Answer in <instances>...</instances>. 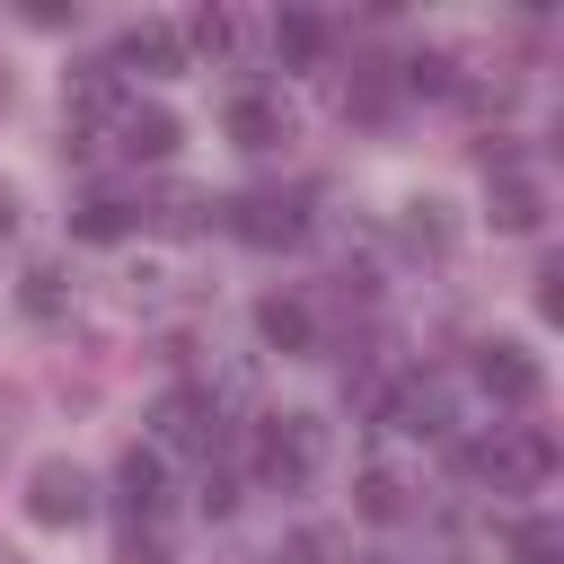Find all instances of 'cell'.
<instances>
[{
  "mask_svg": "<svg viewBox=\"0 0 564 564\" xmlns=\"http://www.w3.org/2000/svg\"><path fill=\"white\" fill-rule=\"evenodd\" d=\"M326 458V423L317 414H264L256 423V485L264 494H300Z\"/></svg>",
  "mask_w": 564,
  "mask_h": 564,
  "instance_id": "obj_1",
  "label": "cell"
},
{
  "mask_svg": "<svg viewBox=\"0 0 564 564\" xmlns=\"http://www.w3.org/2000/svg\"><path fill=\"white\" fill-rule=\"evenodd\" d=\"M458 467H476L494 494H529V485H546V467H555V441H546L538 423H502L494 441L458 449Z\"/></svg>",
  "mask_w": 564,
  "mask_h": 564,
  "instance_id": "obj_2",
  "label": "cell"
},
{
  "mask_svg": "<svg viewBox=\"0 0 564 564\" xmlns=\"http://www.w3.org/2000/svg\"><path fill=\"white\" fill-rule=\"evenodd\" d=\"M229 229L247 247H300L308 238V194H282V185H256L229 203Z\"/></svg>",
  "mask_w": 564,
  "mask_h": 564,
  "instance_id": "obj_3",
  "label": "cell"
},
{
  "mask_svg": "<svg viewBox=\"0 0 564 564\" xmlns=\"http://www.w3.org/2000/svg\"><path fill=\"white\" fill-rule=\"evenodd\" d=\"M26 511H35L44 529H79V520L97 511V485H88V467H79V458H44V467L26 476Z\"/></svg>",
  "mask_w": 564,
  "mask_h": 564,
  "instance_id": "obj_4",
  "label": "cell"
},
{
  "mask_svg": "<svg viewBox=\"0 0 564 564\" xmlns=\"http://www.w3.org/2000/svg\"><path fill=\"white\" fill-rule=\"evenodd\" d=\"M476 388L494 397V405H538L546 397V370H538V352L529 344H476Z\"/></svg>",
  "mask_w": 564,
  "mask_h": 564,
  "instance_id": "obj_5",
  "label": "cell"
},
{
  "mask_svg": "<svg viewBox=\"0 0 564 564\" xmlns=\"http://www.w3.org/2000/svg\"><path fill=\"white\" fill-rule=\"evenodd\" d=\"M150 423H159V441H167V449H194V458H212V449H220V405H212L203 388H167Z\"/></svg>",
  "mask_w": 564,
  "mask_h": 564,
  "instance_id": "obj_6",
  "label": "cell"
},
{
  "mask_svg": "<svg viewBox=\"0 0 564 564\" xmlns=\"http://www.w3.org/2000/svg\"><path fill=\"white\" fill-rule=\"evenodd\" d=\"M379 414H388L397 432H414V441H441V432H449V379H432V370H423V379H397V388L379 397Z\"/></svg>",
  "mask_w": 564,
  "mask_h": 564,
  "instance_id": "obj_7",
  "label": "cell"
},
{
  "mask_svg": "<svg viewBox=\"0 0 564 564\" xmlns=\"http://www.w3.org/2000/svg\"><path fill=\"white\" fill-rule=\"evenodd\" d=\"M115 494H123V511H132V520H159V502H167V458L132 441V449L115 458Z\"/></svg>",
  "mask_w": 564,
  "mask_h": 564,
  "instance_id": "obj_8",
  "label": "cell"
},
{
  "mask_svg": "<svg viewBox=\"0 0 564 564\" xmlns=\"http://www.w3.org/2000/svg\"><path fill=\"white\" fill-rule=\"evenodd\" d=\"M185 62V44H176V26H159V18H132L123 35H115V70H176Z\"/></svg>",
  "mask_w": 564,
  "mask_h": 564,
  "instance_id": "obj_9",
  "label": "cell"
},
{
  "mask_svg": "<svg viewBox=\"0 0 564 564\" xmlns=\"http://www.w3.org/2000/svg\"><path fill=\"white\" fill-rule=\"evenodd\" d=\"M229 141H238V150H273V141H291V115H282V97H264V88L229 97Z\"/></svg>",
  "mask_w": 564,
  "mask_h": 564,
  "instance_id": "obj_10",
  "label": "cell"
},
{
  "mask_svg": "<svg viewBox=\"0 0 564 564\" xmlns=\"http://www.w3.org/2000/svg\"><path fill=\"white\" fill-rule=\"evenodd\" d=\"M256 335H264L273 352H308V344H317V317H308V300L264 291V300H256Z\"/></svg>",
  "mask_w": 564,
  "mask_h": 564,
  "instance_id": "obj_11",
  "label": "cell"
},
{
  "mask_svg": "<svg viewBox=\"0 0 564 564\" xmlns=\"http://www.w3.org/2000/svg\"><path fill=\"white\" fill-rule=\"evenodd\" d=\"M115 141H123V159H167L176 150V115L167 106H123L115 115Z\"/></svg>",
  "mask_w": 564,
  "mask_h": 564,
  "instance_id": "obj_12",
  "label": "cell"
},
{
  "mask_svg": "<svg viewBox=\"0 0 564 564\" xmlns=\"http://www.w3.org/2000/svg\"><path fill=\"white\" fill-rule=\"evenodd\" d=\"M132 220H141V212H132V203H123V194H88V203H79V212H70V229H79V238H88V247H115V238H123V229H132Z\"/></svg>",
  "mask_w": 564,
  "mask_h": 564,
  "instance_id": "obj_13",
  "label": "cell"
},
{
  "mask_svg": "<svg viewBox=\"0 0 564 564\" xmlns=\"http://www.w3.org/2000/svg\"><path fill=\"white\" fill-rule=\"evenodd\" d=\"M273 53H282V62H317V53H326V18H317V9H282V18H273Z\"/></svg>",
  "mask_w": 564,
  "mask_h": 564,
  "instance_id": "obj_14",
  "label": "cell"
},
{
  "mask_svg": "<svg viewBox=\"0 0 564 564\" xmlns=\"http://www.w3.org/2000/svg\"><path fill=\"white\" fill-rule=\"evenodd\" d=\"M546 220V194L529 176H494V229H538Z\"/></svg>",
  "mask_w": 564,
  "mask_h": 564,
  "instance_id": "obj_15",
  "label": "cell"
},
{
  "mask_svg": "<svg viewBox=\"0 0 564 564\" xmlns=\"http://www.w3.org/2000/svg\"><path fill=\"white\" fill-rule=\"evenodd\" d=\"M397 229H405V247H414V256H449V238H458V229H449V203H405V220H397Z\"/></svg>",
  "mask_w": 564,
  "mask_h": 564,
  "instance_id": "obj_16",
  "label": "cell"
},
{
  "mask_svg": "<svg viewBox=\"0 0 564 564\" xmlns=\"http://www.w3.org/2000/svg\"><path fill=\"white\" fill-rule=\"evenodd\" d=\"M352 511H361V520H379V529H397V520H405V485H397L388 467H370V476L352 485Z\"/></svg>",
  "mask_w": 564,
  "mask_h": 564,
  "instance_id": "obj_17",
  "label": "cell"
},
{
  "mask_svg": "<svg viewBox=\"0 0 564 564\" xmlns=\"http://www.w3.org/2000/svg\"><path fill=\"white\" fill-rule=\"evenodd\" d=\"M511 564H564V529H555L546 511L511 520Z\"/></svg>",
  "mask_w": 564,
  "mask_h": 564,
  "instance_id": "obj_18",
  "label": "cell"
},
{
  "mask_svg": "<svg viewBox=\"0 0 564 564\" xmlns=\"http://www.w3.org/2000/svg\"><path fill=\"white\" fill-rule=\"evenodd\" d=\"M18 308H26L35 326H53V317H62V264H26V282H18Z\"/></svg>",
  "mask_w": 564,
  "mask_h": 564,
  "instance_id": "obj_19",
  "label": "cell"
},
{
  "mask_svg": "<svg viewBox=\"0 0 564 564\" xmlns=\"http://www.w3.org/2000/svg\"><path fill=\"white\" fill-rule=\"evenodd\" d=\"M185 35H194L203 53H229V44H238V18H229V9H194V26H185Z\"/></svg>",
  "mask_w": 564,
  "mask_h": 564,
  "instance_id": "obj_20",
  "label": "cell"
},
{
  "mask_svg": "<svg viewBox=\"0 0 564 564\" xmlns=\"http://www.w3.org/2000/svg\"><path fill=\"white\" fill-rule=\"evenodd\" d=\"M123 564H167V529L159 520H132L123 529Z\"/></svg>",
  "mask_w": 564,
  "mask_h": 564,
  "instance_id": "obj_21",
  "label": "cell"
},
{
  "mask_svg": "<svg viewBox=\"0 0 564 564\" xmlns=\"http://www.w3.org/2000/svg\"><path fill=\"white\" fill-rule=\"evenodd\" d=\"M159 229H203V194H159Z\"/></svg>",
  "mask_w": 564,
  "mask_h": 564,
  "instance_id": "obj_22",
  "label": "cell"
},
{
  "mask_svg": "<svg viewBox=\"0 0 564 564\" xmlns=\"http://www.w3.org/2000/svg\"><path fill=\"white\" fill-rule=\"evenodd\" d=\"M405 88H432V97H441V88H449V53H414V62H405Z\"/></svg>",
  "mask_w": 564,
  "mask_h": 564,
  "instance_id": "obj_23",
  "label": "cell"
},
{
  "mask_svg": "<svg viewBox=\"0 0 564 564\" xmlns=\"http://www.w3.org/2000/svg\"><path fill=\"white\" fill-rule=\"evenodd\" d=\"M282 555H291V564H326V555H335V538H326V529H291V546H282Z\"/></svg>",
  "mask_w": 564,
  "mask_h": 564,
  "instance_id": "obj_24",
  "label": "cell"
},
{
  "mask_svg": "<svg viewBox=\"0 0 564 564\" xmlns=\"http://www.w3.org/2000/svg\"><path fill=\"white\" fill-rule=\"evenodd\" d=\"M538 308H546V317H555V308H564V264H555V256H546V264H538Z\"/></svg>",
  "mask_w": 564,
  "mask_h": 564,
  "instance_id": "obj_25",
  "label": "cell"
},
{
  "mask_svg": "<svg viewBox=\"0 0 564 564\" xmlns=\"http://www.w3.org/2000/svg\"><path fill=\"white\" fill-rule=\"evenodd\" d=\"M203 511H238V485L220 467H203Z\"/></svg>",
  "mask_w": 564,
  "mask_h": 564,
  "instance_id": "obj_26",
  "label": "cell"
},
{
  "mask_svg": "<svg viewBox=\"0 0 564 564\" xmlns=\"http://www.w3.org/2000/svg\"><path fill=\"white\" fill-rule=\"evenodd\" d=\"M9 229H18V194L0 185V238H9Z\"/></svg>",
  "mask_w": 564,
  "mask_h": 564,
  "instance_id": "obj_27",
  "label": "cell"
},
{
  "mask_svg": "<svg viewBox=\"0 0 564 564\" xmlns=\"http://www.w3.org/2000/svg\"><path fill=\"white\" fill-rule=\"evenodd\" d=\"M0 564H26V555H9V546H0Z\"/></svg>",
  "mask_w": 564,
  "mask_h": 564,
  "instance_id": "obj_28",
  "label": "cell"
}]
</instances>
